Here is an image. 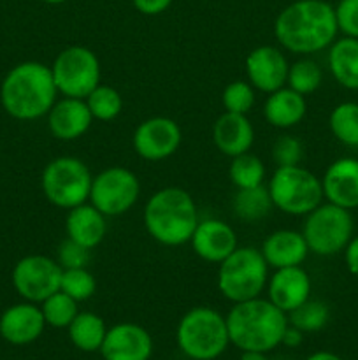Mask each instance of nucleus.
Segmentation results:
<instances>
[{
    "instance_id": "f257e3e1",
    "label": "nucleus",
    "mask_w": 358,
    "mask_h": 360,
    "mask_svg": "<svg viewBox=\"0 0 358 360\" xmlns=\"http://www.w3.org/2000/svg\"><path fill=\"white\" fill-rule=\"evenodd\" d=\"M337 34L336 7L325 0H295L274 21V35L279 46L295 55L329 49Z\"/></svg>"
},
{
    "instance_id": "f03ea898",
    "label": "nucleus",
    "mask_w": 358,
    "mask_h": 360,
    "mask_svg": "<svg viewBox=\"0 0 358 360\" xmlns=\"http://www.w3.org/2000/svg\"><path fill=\"white\" fill-rule=\"evenodd\" d=\"M51 67L41 62H21L14 65L0 84V104L4 111L20 122L48 116L58 101Z\"/></svg>"
},
{
    "instance_id": "7ed1b4c3",
    "label": "nucleus",
    "mask_w": 358,
    "mask_h": 360,
    "mask_svg": "<svg viewBox=\"0 0 358 360\" xmlns=\"http://www.w3.org/2000/svg\"><path fill=\"white\" fill-rule=\"evenodd\" d=\"M225 319L230 345L241 352L269 354L276 350L288 327L286 313L262 297L237 302Z\"/></svg>"
},
{
    "instance_id": "20e7f679",
    "label": "nucleus",
    "mask_w": 358,
    "mask_h": 360,
    "mask_svg": "<svg viewBox=\"0 0 358 360\" xmlns=\"http://www.w3.org/2000/svg\"><path fill=\"white\" fill-rule=\"evenodd\" d=\"M147 234L164 246H183L190 243L199 213L193 197L179 186L160 188L147 199L142 211Z\"/></svg>"
},
{
    "instance_id": "39448f33",
    "label": "nucleus",
    "mask_w": 358,
    "mask_h": 360,
    "mask_svg": "<svg viewBox=\"0 0 358 360\" xmlns=\"http://www.w3.org/2000/svg\"><path fill=\"white\" fill-rule=\"evenodd\" d=\"M175 343L190 360H216L230 345L227 319L209 306H197L181 316Z\"/></svg>"
},
{
    "instance_id": "423d86ee",
    "label": "nucleus",
    "mask_w": 358,
    "mask_h": 360,
    "mask_svg": "<svg viewBox=\"0 0 358 360\" xmlns=\"http://www.w3.org/2000/svg\"><path fill=\"white\" fill-rule=\"evenodd\" d=\"M269 281V266L262 252L251 246H237L218 269V290L232 304L262 295Z\"/></svg>"
},
{
    "instance_id": "0eeeda50",
    "label": "nucleus",
    "mask_w": 358,
    "mask_h": 360,
    "mask_svg": "<svg viewBox=\"0 0 358 360\" xmlns=\"http://www.w3.org/2000/svg\"><path fill=\"white\" fill-rule=\"evenodd\" d=\"M267 190L274 207L291 217H305L325 199L321 179L302 165L276 167Z\"/></svg>"
},
{
    "instance_id": "6e6552de",
    "label": "nucleus",
    "mask_w": 358,
    "mask_h": 360,
    "mask_svg": "<svg viewBox=\"0 0 358 360\" xmlns=\"http://www.w3.org/2000/svg\"><path fill=\"white\" fill-rule=\"evenodd\" d=\"M90 169L76 157H58L48 162L41 176V188L46 199L60 210H72L90 200Z\"/></svg>"
},
{
    "instance_id": "1a4fd4ad",
    "label": "nucleus",
    "mask_w": 358,
    "mask_h": 360,
    "mask_svg": "<svg viewBox=\"0 0 358 360\" xmlns=\"http://www.w3.org/2000/svg\"><path fill=\"white\" fill-rule=\"evenodd\" d=\"M302 236L309 252L319 257H332L344 252L354 232V221L350 210L332 202H321L305 214Z\"/></svg>"
},
{
    "instance_id": "9d476101",
    "label": "nucleus",
    "mask_w": 358,
    "mask_h": 360,
    "mask_svg": "<svg viewBox=\"0 0 358 360\" xmlns=\"http://www.w3.org/2000/svg\"><path fill=\"white\" fill-rule=\"evenodd\" d=\"M56 90L63 97L86 98L100 84V62L86 46H69L51 65Z\"/></svg>"
},
{
    "instance_id": "9b49d317",
    "label": "nucleus",
    "mask_w": 358,
    "mask_h": 360,
    "mask_svg": "<svg viewBox=\"0 0 358 360\" xmlns=\"http://www.w3.org/2000/svg\"><path fill=\"white\" fill-rule=\"evenodd\" d=\"M139 195V178L130 169L114 165L93 176L90 204L105 217H119L135 206Z\"/></svg>"
},
{
    "instance_id": "f8f14e48",
    "label": "nucleus",
    "mask_w": 358,
    "mask_h": 360,
    "mask_svg": "<svg viewBox=\"0 0 358 360\" xmlns=\"http://www.w3.org/2000/svg\"><path fill=\"white\" fill-rule=\"evenodd\" d=\"M63 269L46 255H27L16 262L11 274L14 290L23 301L41 304L60 290Z\"/></svg>"
},
{
    "instance_id": "ddd939ff",
    "label": "nucleus",
    "mask_w": 358,
    "mask_h": 360,
    "mask_svg": "<svg viewBox=\"0 0 358 360\" xmlns=\"http://www.w3.org/2000/svg\"><path fill=\"white\" fill-rule=\"evenodd\" d=\"M183 132L179 123L167 116H153L139 123L132 137L135 153L147 162H160L179 150Z\"/></svg>"
},
{
    "instance_id": "4468645a",
    "label": "nucleus",
    "mask_w": 358,
    "mask_h": 360,
    "mask_svg": "<svg viewBox=\"0 0 358 360\" xmlns=\"http://www.w3.org/2000/svg\"><path fill=\"white\" fill-rule=\"evenodd\" d=\"M246 76L255 90L272 94L286 86L290 63L277 46H258L246 56Z\"/></svg>"
},
{
    "instance_id": "2eb2a0df",
    "label": "nucleus",
    "mask_w": 358,
    "mask_h": 360,
    "mask_svg": "<svg viewBox=\"0 0 358 360\" xmlns=\"http://www.w3.org/2000/svg\"><path fill=\"white\" fill-rule=\"evenodd\" d=\"M100 355L104 360H150L153 338L139 323H116L107 329Z\"/></svg>"
},
{
    "instance_id": "dca6fc26",
    "label": "nucleus",
    "mask_w": 358,
    "mask_h": 360,
    "mask_svg": "<svg viewBox=\"0 0 358 360\" xmlns=\"http://www.w3.org/2000/svg\"><path fill=\"white\" fill-rule=\"evenodd\" d=\"M44 329V315H42L41 306L35 302H18V304L9 306L0 315V336L14 347L35 343L42 336Z\"/></svg>"
},
{
    "instance_id": "f3484780",
    "label": "nucleus",
    "mask_w": 358,
    "mask_h": 360,
    "mask_svg": "<svg viewBox=\"0 0 358 360\" xmlns=\"http://www.w3.org/2000/svg\"><path fill=\"white\" fill-rule=\"evenodd\" d=\"M265 288L267 299L286 315L311 299V278L302 266L274 269Z\"/></svg>"
},
{
    "instance_id": "a211bd4d",
    "label": "nucleus",
    "mask_w": 358,
    "mask_h": 360,
    "mask_svg": "<svg viewBox=\"0 0 358 360\" xmlns=\"http://www.w3.org/2000/svg\"><path fill=\"white\" fill-rule=\"evenodd\" d=\"M190 245L199 259L211 264H221L237 248L239 241L232 225L216 218H207L202 221L199 220Z\"/></svg>"
},
{
    "instance_id": "6ab92c4d",
    "label": "nucleus",
    "mask_w": 358,
    "mask_h": 360,
    "mask_svg": "<svg viewBox=\"0 0 358 360\" xmlns=\"http://www.w3.org/2000/svg\"><path fill=\"white\" fill-rule=\"evenodd\" d=\"M323 197L344 210L358 207V158L343 157L326 167L321 178Z\"/></svg>"
},
{
    "instance_id": "aec40b11",
    "label": "nucleus",
    "mask_w": 358,
    "mask_h": 360,
    "mask_svg": "<svg viewBox=\"0 0 358 360\" xmlns=\"http://www.w3.org/2000/svg\"><path fill=\"white\" fill-rule=\"evenodd\" d=\"M93 123L84 98L63 97L48 112V127L53 137L60 141H76L90 130Z\"/></svg>"
},
{
    "instance_id": "412c9836",
    "label": "nucleus",
    "mask_w": 358,
    "mask_h": 360,
    "mask_svg": "<svg viewBox=\"0 0 358 360\" xmlns=\"http://www.w3.org/2000/svg\"><path fill=\"white\" fill-rule=\"evenodd\" d=\"M214 146L227 157L248 153L255 143V129L246 115L225 111L213 125Z\"/></svg>"
},
{
    "instance_id": "4be33fe9",
    "label": "nucleus",
    "mask_w": 358,
    "mask_h": 360,
    "mask_svg": "<svg viewBox=\"0 0 358 360\" xmlns=\"http://www.w3.org/2000/svg\"><path fill=\"white\" fill-rule=\"evenodd\" d=\"M260 252L267 266L272 269L302 266V262L311 253L302 232L290 231V229H281L267 236Z\"/></svg>"
},
{
    "instance_id": "5701e85b",
    "label": "nucleus",
    "mask_w": 358,
    "mask_h": 360,
    "mask_svg": "<svg viewBox=\"0 0 358 360\" xmlns=\"http://www.w3.org/2000/svg\"><path fill=\"white\" fill-rule=\"evenodd\" d=\"M93 204H81L67 211L65 232L67 238L88 250H93L104 241L107 234V220Z\"/></svg>"
},
{
    "instance_id": "b1692460",
    "label": "nucleus",
    "mask_w": 358,
    "mask_h": 360,
    "mask_svg": "<svg viewBox=\"0 0 358 360\" xmlns=\"http://www.w3.org/2000/svg\"><path fill=\"white\" fill-rule=\"evenodd\" d=\"M305 112H307V102L304 95L288 86L269 94L263 105V116L267 123L283 130L298 125L305 118Z\"/></svg>"
},
{
    "instance_id": "393cba45",
    "label": "nucleus",
    "mask_w": 358,
    "mask_h": 360,
    "mask_svg": "<svg viewBox=\"0 0 358 360\" xmlns=\"http://www.w3.org/2000/svg\"><path fill=\"white\" fill-rule=\"evenodd\" d=\"M329 69L346 90H358V39L340 37L329 48Z\"/></svg>"
},
{
    "instance_id": "a878e982",
    "label": "nucleus",
    "mask_w": 358,
    "mask_h": 360,
    "mask_svg": "<svg viewBox=\"0 0 358 360\" xmlns=\"http://www.w3.org/2000/svg\"><path fill=\"white\" fill-rule=\"evenodd\" d=\"M107 329L109 327L105 326L102 316L91 311H79L72 323L67 327V333H69L70 343L77 350L84 354H93V352H100Z\"/></svg>"
},
{
    "instance_id": "bb28decb",
    "label": "nucleus",
    "mask_w": 358,
    "mask_h": 360,
    "mask_svg": "<svg viewBox=\"0 0 358 360\" xmlns=\"http://www.w3.org/2000/svg\"><path fill=\"white\" fill-rule=\"evenodd\" d=\"M274 207L270 193L265 185L255 188H241L232 199V211L235 217L248 224H255L265 218Z\"/></svg>"
},
{
    "instance_id": "cd10ccee",
    "label": "nucleus",
    "mask_w": 358,
    "mask_h": 360,
    "mask_svg": "<svg viewBox=\"0 0 358 360\" xmlns=\"http://www.w3.org/2000/svg\"><path fill=\"white\" fill-rule=\"evenodd\" d=\"M330 132L339 143L358 148V102H340L329 116Z\"/></svg>"
},
{
    "instance_id": "c85d7f7f",
    "label": "nucleus",
    "mask_w": 358,
    "mask_h": 360,
    "mask_svg": "<svg viewBox=\"0 0 358 360\" xmlns=\"http://www.w3.org/2000/svg\"><path fill=\"white\" fill-rule=\"evenodd\" d=\"M228 178L232 185L237 190L241 188H255L263 185L265 179V165L256 155L242 153L232 158L230 167H228Z\"/></svg>"
},
{
    "instance_id": "c756f323",
    "label": "nucleus",
    "mask_w": 358,
    "mask_h": 360,
    "mask_svg": "<svg viewBox=\"0 0 358 360\" xmlns=\"http://www.w3.org/2000/svg\"><path fill=\"white\" fill-rule=\"evenodd\" d=\"M77 304L79 302L69 297L65 292L58 290L53 295H49L39 306H41L42 315H44L46 326L55 327V329H67L77 316V313H79V306Z\"/></svg>"
},
{
    "instance_id": "7c9ffc66",
    "label": "nucleus",
    "mask_w": 358,
    "mask_h": 360,
    "mask_svg": "<svg viewBox=\"0 0 358 360\" xmlns=\"http://www.w3.org/2000/svg\"><path fill=\"white\" fill-rule=\"evenodd\" d=\"M84 101L93 120H98V122H112L123 111L121 94L107 84H98Z\"/></svg>"
},
{
    "instance_id": "2f4dec72",
    "label": "nucleus",
    "mask_w": 358,
    "mask_h": 360,
    "mask_svg": "<svg viewBox=\"0 0 358 360\" xmlns=\"http://www.w3.org/2000/svg\"><path fill=\"white\" fill-rule=\"evenodd\" d=\"M321 67L311 58L297 60V62L291 63L290 69H288L286 86L295 90L297 94L304 95V97L314 94V91L321 86Z\"/></svg>"
},
{
    "instance_id": "473e14b6",
    "label": "nucleus",
    "mask_w": 358,
    "mask_h": 360,
    "mask_svg": "<svg viewBox=\"0 0 358 360\" xmlns=\"http://www.w3.org/2000/svg\"><path fill=\"white\" fill-rule=\"evenodd\" d=\"M329 306L321 301H312V299H307L304 304H300L297 309L288 313V323L300 329L304 334L318 333V330H321L329 323Z\"/></svg>"
},
{
    "instance_id": "72a5a7b5",
    "label": "nucleus",
    "mask_w": 358,
    "mask_h": 360,
    "mask_svg": "<svg viewBox=\"0 0 358 360\" xmlns=\"http://www.w3.org/2000/svg\"><path fill=\"white\" fill-rule=\"evenodd\" d=\"M60 290L65 292L74 301L84 302L91 299L97 292V281L93 274L86 267H76V269H63Z\"/></svg>"
},
{
    "instance_id": "f704fd0d",
    "label": "nucleus",
    "mask_w": 358,
    "mask_h": 360,
    "mask_svg": "<svg viewBox=\"0 0 358 360\" xmlns=\"http://www.w3.org/2000/svg\"><path fill=\"white\" fill-rule=\"evenodd\" d=\"M255 88L249 84V81H232L225 86L221 95L225 111L237 112V115H248L255 105Z\"/></svg>"
},
{
    "instance_id": "c9c22d12",
    "label": "nucleus",
    "mask_w": 358,
    "mask_h": 360,
    "mask_svg": "<svg viewBox=\"0 0 358 360\" xmlns=\"http://www.w3.org/2000/svg\"><path fill=\"white\" fill-rule=\"evenodd\" d=\"M272 162L276 167H288V165H300L302 158H304V146H302L300 139L295 136H281L272 144Z\"/></svg>"
},
{
    "instance_id": "e433bc0d",
    "label": "nucleus",
    "mask_w": 358,
    "mask_h": 360,
    "mask_svg": "<svg viewBox=\"0 0 358 360\" xmlns=\"http://www.w3.org/2000/svg\"><path fill=\"white\" fill-rule=\"evenodd\" d=\"M62 269H76V267H86L90 262V250L77 245L72 239L65 238L58 246V260Z\"/></svg>"
},
{
    "instance_id": "4c0bfd02",
    "label": "nucleus",
    "mask_w": 358,
    "mask_h": 360,
    "mask_svg": "<svg viewBox=\"0 0 358 360\" xmlns=\"http://www.w3.org/2000/svg\"><path fill=\"white\" fill-rule=\"evenodd\" d=\"M336 20L340 34L358 39V0H339Z\"/></svg>"
},
{
    "instance_id": "58836bf2",
    "label": "nucleus",
    "mask_w": 358,
    "mask_h": 360,
    "mask_svg": "<svg viewBox=\"0 0 358 360\" xmlns=\"http://www.w3.org/2000/svg\"><path fill=\"white\" fill-rule=\"evenodd\" d=\"M133 7L146 16H157L171 7L172 0H132Z\"/></svg>"
},
{
    "instance_id": "ea45409f",
    "label": "nucleus",
    "mask_w": 358,
    "mask_h": 360,
    "mask_svg": "<svg viewBox=\"0 0 358 360\" xmlns=\"http://www.w3.org/2000/svg\"><path fill=\"white\" fill-rule=\"evenodd\" d=\"M344 262H346L347 271L353 276L358 278V236H353L347 246L344 248Z\"/></svg>"
},
{
    "instance_id": "a19ab883",
    "label": "nucleus",
    "mask_w": 358,
    "mask_h": 360,
    "mask_svg": "<svg viewBox=\"0 0 358 360\" xmlns=\"http://www.w3.org/2000/svg\"><path fill=\"white\" fill-rule=\"evenodd\" d=\"M304 336H305V334L302 333L300 329H297V327H293V326H290V323H288V327L284 329L281 345H283V347H286V348H298L302 345V341H304Z\"/></svg>"
},
{
    "instance_id": "79ce46f5",
    "label": "nucleus",
    "mask_w": 358,
    "mask_h": 360,
    "mask_svg": "<svg viewBox=\"0 0 358 360\" xmlns=\"http://www.w3.org/2000/svg\"><path fill=\"white\" fill-rule=\"evenodd\" d=\"M305 360H343L339 355L332 354V352H314V354L309 355Z\"/></svg>"
},
{
    "instance_id": "37998d69",
    "label": "nucleus",
    "mask_w": 358,
    "mask_h": 360,
    "mask_svg": "<svg viewBox=\"0 0 358 360\" xmlns=\"http://www.w3.org/2000/svg\"><path fill=\"white\" fill-rule=\"evenodd\" d=\"M239 360H269V357L263 352H241Z\"/></svg>"
},
{
    "instance_id": "c03bdc74",
    "label": "nucleus",
    "mask_w": 358,
    "mask_h": 360,
    "mask_svg": "<svg viewBox=\"0 0 358 360\" xmlns=\"http://www.w3.org/2000/svg\"><path fill=\"white\" fill-rule=\"evenodd\" d=\"M42 2H46V4H53V6H58V4L67 2V0H42Z\"/></svg>"
}]
</instances>
